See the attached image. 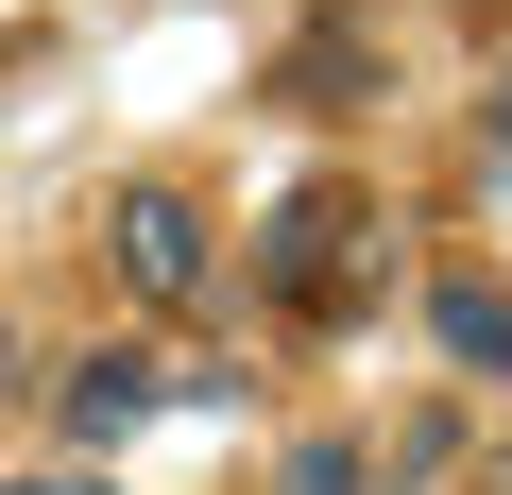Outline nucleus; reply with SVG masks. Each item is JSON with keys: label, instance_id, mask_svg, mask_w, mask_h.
Returning a JSON list of instances; mask_svg holds the SVG:
<instances>
[{"label": "nucleus", "instance_id": "obj_8", "mask_svg": "<svg viewBox=\"0 0 512 495\" xmlns=\"http://www.w3.org/2000/svg\"><path fill=\"white\" fill-rule=\"evenodd\" d=\"M18 376H35V359H18V308H0V393H18Z\"/></svg>", "mask_w": 512, "mask_h": 495}, {"label": "nucleus", "instance_id": "obj_2", "mask_svg": "<svg viewBox=\"0 0 512 495\" xmlns=\"http://www.w3.org/2000/svg\"><path fill=\"white\" fill-rule=\"evenodd\" d=\"M103 274H120L137 308H188V291L222 274V239H205V205H188L171 171H137V188H103Z\"/></svg>", "mask_w": 512, "mask_h": 495}, {"label": "nucleus", "instance_id": "obj_6", "mask_svg": "<svg viewBox=\"0 0 512 495\" xmlns=\"http://www.w3.org/2000/svg\"><path fill=\"white\" fill-rule=\"evenodd\" d=\"M274 495H376V444H308V461H291Z\"/></svg>", "mask_w": 512, "mask_h": 495}, {"label": "nucleus", "instance_id": "obj_7", "mask_svg": "<svg viewBox=\"0 0 512 495\" xmlns=\"http://www.w3.org/2000/svg\"><path fill=\"white\" fill-rule=\"evenodd\" d=\"M0 495H120V478H86V461H52V478H0Z\"/></svg>", "mask_w": 512, "mask_h": 495}, {"label": "nucleus", "instance_id": "obj_4", "mask_svg": "<svg viewBox=\"0 0 512 495\" xmlns=\"http://www.w3.org/2000/svg\"><path fill=\"white\" fill-rule=\"evenodd\" d=\"M427 342H444L478 393H512V291H495L478 257H444V274H427Z\"/></svg>", "mask_w": 512, "mask_h": 495}, {"label": "nucleus", "instance_id": "obj_9", "mask_svg": "<svg viewBox=\"0 0 512 495\" xmlns=\"http://www.w3.org/2000/svg\"><path fill=\"white\" fill-rule=\"evenodd\" d=\"M495 154H512V69H495Z\"/></svg>", "mask_w": 512, "mask_h": 495}, {"label": "nucleus", "instance_id": "obj_1", "mask_svg": "<svg viewBox=\"0 0 512 495\" xmlns=\"http://www.w3.org/2000/svg\"><path fill=\"white\" fill-rule=\"evenodd\" d=\"M393 274V205L359 171H308L274 222H256V308H291V325H359Z\"/></svg>", "mask_w": 512, "mask_h": 495}, {"label": "nucleus", "instance_id": "obj_5", "mask_svg": "<svg viewBox=\"0 0 512 495\" xmlns=\"http://www.w3.org/2000/svg\"><path fill=\"white\" fill-rule=\"evenodd\" d=\"M291 103H308V120H359V103H376V69H359V18H342V0L291 35Z\"/></svg>", "mask_w": 512, "mask_h": 495}, {"label": "nucleus", "instance_id": "obj_10", "mask_svg": "<svg viewBox=\"0 0 512 495\" xmlns=\"http://www.w3.org/2000/svg\"><path fill=\"white\" fill-rule=\"evenodd\" d=\"M461 18H478V0H461Z\"/></svg>", "mask_w": 512, "mask_h": 495}, {"label": "nucleus", "instance_id": "obj_3", "mask_svg": "<svg viewBox=\"0 0 512 495\" xmlns=\"http://www.w3.org/2000/svg\"><path fill=\"white\" fill-rule=\"evenodd\" d=\"M154 410H171V376H154L137 342H103V359L52 376V427H69V444H120V427H154Z\"/></svg>", "mask_w": 512, "mask_h": 495}]
</instances>
